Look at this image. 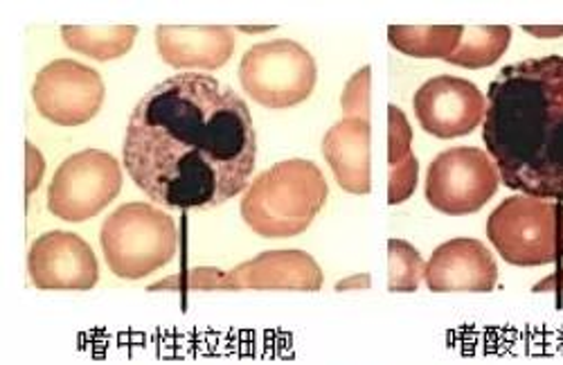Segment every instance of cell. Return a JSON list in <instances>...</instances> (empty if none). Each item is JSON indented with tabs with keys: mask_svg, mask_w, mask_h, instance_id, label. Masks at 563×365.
<instances>
[{
	"mask_svg": "<svg viewBox=\"0 0 563 365\" xmlns=\"http://www.w3.org/2000/svg\"><path fill=\"white\" fill-rule=\"evenodd\" d=\"M122 190L120 163L102 150H84L68 156L48 188V208L70 223L100 214Z\"/></svg>",
	"mask_w": 563,
	"mask_h": 365,
	"instance_id": "cell-7",
	"label": "cell"
},
{
	"mask_svg": "<svg viewBox=\"0 0 563 365\" xmlns=\"http://www.w3.org/2000/svg\"><path fill=\"white\" fill-rule=\"evenodd\" d=\"M100 242L113 276L143 280L176 257L178 231L167 212L133 201L107 217Z\"/></svg>",
	"mask_w": 563,
	"mask_h": 365,
	"instance_id": "cell-4",
	"label": "cell"
},
{
	"mask_svg": "<svg viewBox=\"0 0 563 365\" xmlns=\"http://www.w3.org/2000/svg\"><path fill=\"white\" fill-rule=\"evenodd\" d=\"M424 280L433 294H487L496 287L498 266L492 251L483 242L457 237L433 251Z\"/></svg>",
	"mask_w": 563,
	"mask_h": 365,
	"instance_id": "cell-13",
	"label": "cell"
},
{
	"mask_svg": "<svg viewBox=\"0 0 563 365\" xmlns=\"http://www.w3.org/2000/svg\"><path fill=\"white\" fill-rule=\"evenodd\" d=\"M534 294H561L563 291V268H556L552 276L543 278L532 287Z\"/></svg>",
	"mask_w": 563,
	"mask_h": 365,
	"instance_id": "cell-23",
	"label": "cell"
},
{
	"mask_svg": "<svg viewBox=\"0 0 563 365\" xmlns=\"http://www.w3.org/2000/svg\"><path fill=\"white\" fill-rule=\"evenodd\" d=\"M500 174L487 152L451 147L438 154L427 172V199L444 214H472L498 192Z\"/></svg>",
	"mask_w": 563,
	"mask_h": 365,
	"instance_id": "cell-8",
	"label": "cell"
},
{
	"mask_svg": "<svg viewBox=\"0 0 563 365\" xmlns=\"http://www.w3.org/2000/svg\"><path fill=\"white\" fill-rule=\"evenodd\" d=\"M369 120L343 118L322 139V156L339 186L350 195H369Z\"/></svg>",
	"mask_w": 563,
	"mask_h": 365,
	"instance_id": "cell-15",
	"label": "cell"
},
{
	"mask_svg": "<svg viewBox=\"0 0 563 365\" xmlns=\"http://www.w3.org/2000/svg\"><path fill=\"white\" fill-rule=\"evenodd\" d=\"M156 45L172 68L217 70L232 57L234 36L225 25H158Z\"/></svg>",
	"mask_w": 563,
	"mask_h": 365,
	"instance_id": "cell-14",
	"label": "cell"
},
{
	"mask_svg": "<svg viewBox=\"0 0 563 365\" xmlns=\"http://www.w3.org/2000/svg\"><path fill=\"white\" fill-rule=\"evenodd\" d=\"M509 41L511 30L507 25H464L457 48L446 62L468 70L487 68L505 55Z\"/></svg>",
	"mask_w": 563,
	"mask_h": 365,
	"instance_id": "cell-19",
	"label": "cell"
},
{
	"mask_svg": "<svg viewBox=\"0 0 563 365\" xmlns=\"http://www.w3.org/2000/svg\"><path fill=\"white\" fill-rule=\"evenodd\" d=\"M464 25H390L395 51L417 59H449L457 48Z\"/></svg>",
	"mask_w": 563,
	"mask_h": 365,
	"instance_id": "cell-18",
	"label": "cell"
},
{
	"mask_svg": "<svg viewBox=\"0 0 563 365\" xmlns=\"http://www.w3.org/2000/svg\"><path fill=\"white\" fill-rule=\"evenodd\" d=\"M427 273L424 257L406 240L388 242V289L393 294H412Z\"/></svg>",
	"mask_w": 563,
	"mask_h": 365,
	"instance_id": "cell-20",
	"label": "cell"
},
{
	"mask_svg": "<svg viewBox=\"0 0 563 365\" xmlns=\"http://www.w3.org/2000/svg\"><path fill=\"white\" fill-rule=\"evenodd\" d=\"M523 32L539 38H556L563 36V25H523Z\"/></svg>",
	"mask_w": 563,
	"mask_h": 365,
	"instance_id": "cell-24",
	"label": "cell"
},
{
	"mask_svg": "<svg viewBox=\"0 0 563 365\" xmlns=\"http://www.w3.org/2000/svg\"><path fill=\"white\" fill-rule=\"evenodd\" d=\"M32 100L36 111L59 126H77L96 118L104 102L102 75L75 59H55L38 70Z\"/></svg>",
	"mask_w": 563,
	"mask_h": 365,
	"instance_id": "cell-9",
	"label": "cell"
},
{
	"mask_svg": "<svg viewBox=\"0 0 563 365\" xmlns=\"http://www.w3.org/2000/svg\"><path fill=\"white\" fill-rule=\"evenodd\" d=\"M487 237L507 264H561L563 203L526 195L509 197L487 219Z\"/></svg>",
	"mask_w": 563,
	"mask_h": 365,
	"instance_id": "cell-5",
	"label": "cell"
},
{
	"mask_svg": "<svg viewBox=\"0 0 563 365\" xmlns=\"http://www.w3.org/2000/svg\"><path fill=\"white\" fill-rule=\"evenodd\" d=\"M412 109L421 129L435 139L449 141L468 135L483 122L487 100L474 81L440 75L419 86Z\"/></svg>",
	"mask_w": 563,
	"mask_h": 365,
	"instance_id": "cell-10",
	"label": "cell"
},
{
	"mask_svg": "<svg viewBox=\"0 0 563 365\" xmlns=\"http://www.w3.org/2000/svg\"><path fill=\"white\" fill-rule=\"evenodd\" d=\"M30 280L43 291H88L100 283V264L75 233L51 231L34 240L27 255Z\"/></svg>",
	"mask_w": 563,
	"mask_h": 365,
	"instance_id": "cell-11",
	"label": "cell"
},
{
	"mask_svg": "<svg viewBox=\"0 0 563 365\" xmlns=\"http://www.w3.org/2000/svg\"><path fill=\"white\" fill-rule=\"evenodd\" d=\"M369 66L361 68L343 90V118H363L369 120Z\"/></svg>",
	"mask_w": 563,
	"mask_h": 365,
	"instance_id": "cell-21",
	"label": "cell"
},
{
	"mask_svg": "<svg viewBox=\"0 0 563 365\" xmlns=\"http://www.w3.org/2000/svg\"><path fill=\"white\" fill-rule=\"evenodd\" d=\"M277 25H253V27H249V25H240V30L242 32H271V30H275Z\"/></svg>",
	"mask_w": 563,
	"mask_h": 365,
	"instance_id": "cell-26",
	"label": "cell"
},
{
	"mask_svg": "<svg viewBox=\"0 0 563 365\" xmlns=\"http://www.w3.org/2000/svg\"><path fill=\"white\" fill-rule=\"evenodd\" d=\"M358 287H369V278H367V273L363 276H356V278H352V280H343V283H339L336 285V289L339 291H345V289H358Z\"/></svg>",
	"mask_w": 563,
	"mask_h": 365,
	"instance_id": "cell-25",
	"label": "cell"
},
{
	"mask_svg": "<svg viewBox=\"0 0 563 365\" xmlns=\"http://www.w3.org/2000/svg\"><path fill=\"white\" fill-rule=\"evenodd\" d=\"M62 36L70 51L98 62L124 57L137 36V25H64Z\"/></svg>",
	"mask_w": 563,
	"mask_h": 365,
	"instance_id": "cell-17",
	"label": "cell"
},
{
	"mask_svg": "<svg viewBox=\"0 0 563 365\" xmlns=\"http://www.w3.org/2000/svg\"><path fill=\"white\" fill-rule=\"evenodd\" d=\"M330 197L320 167L305 158L282 161L262 172L242 199V217L266 240L305 233Z\"/></svg>",
	"mask_w": 563,
	"mask_h": 365,
	"instance_id": "cell-3",
	"label": "cell"
},
{
	"mask_svg": "<svg viewBox=\"0 0 563 365\" xmlns=\"http://www.w3.org/2000/svg\"><path fill=\"white\" fill-rule=\"evenodd\" d=\"M412 129L406 113L397 107H388V203L399 206L408 201L417 188L419 163L410 150Z\"/></svg>",
	"mask_w": 563,
	"mask_h": 365,
	"instance_id": "cell-16",
	"label": "cell"
},
{
	"mask_svg": "<svg viewBox=\"0 0 563 365\" xmlns=\"http://www.w3.org/2000/svg\"><path fill=\"white\" fill-rule=\"evenodd\" d=\"M316 79L313 55L291 38L257 43L240 64L242 88L268 109H291L305 102L313 93Z\"/></svg>",
	"mask_w": 563,
	"mask_h": 365,
	"instance_id": "cell-6",
	"label": "cell"
},
{
	"mask_svg": "<svg viewBox=\"0 0 563 365\" xmlns=\"http://www.w3.org/2000/svg\"><path fill=\"white\" fill-rule=\"evenodd\" d=\"M25 182H27V195H32L38 182L43 178V172H45V161L41 156V152L32 145V143H25Z\"/></svg>",
	"mask_w": 563,
	"mask_h": 365,
	"instance_id": "cell-22",
	"label": "cell"
},
{
	"mask_svg": "<svg viewBox=\"0 0 563 365\" xmlns=\"http://www.w3.org/2000/svg\"><path fill=\"white\" fill-rule=\"evenodd\" d=\"M483 141L509 190L563 201V57L505 66L487 90Z\"/></svg>",
	"mask_w": 563,
	"mask_h": 365,
	"instance_id": "cell-2",
	"label": "cell"
},
{
	"mask_svg": "<svg viewBox=\"0 0 563 365\" xmlns=\"http://www.w3.org/2000/svg\"><path fill=\"white\" fill-rule=\"evenodd\" d=\"M219 289H257V291H320L322 270L305 251H266L221 273Z\"/></svg>",
	"mask_w": 563,
	"mask_h": 365,
	"instance_id": "cell-12",
	"label": "cell"
},
{
	"mask_svg": "<svg viewBox=\"0 0 563 365\" xmlns=\"http://www.w3.org/2000/svg\"><path fill=\"white\" fill-rule=\"evenodd\" d=\"M122 161L154 203L217 208L238 197L255 172L251 109L217 77H167L129 115Z\"/></svg>",
	"mask_w": 563,
	"mask_h": 365,
	"instance_id": "cell-1",
	"label": "cell"
}]
</instances>
